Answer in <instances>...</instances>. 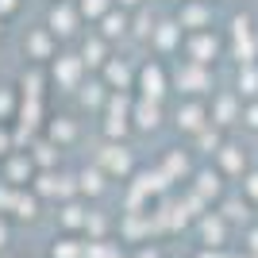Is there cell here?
<instances>
[{
  "label": "cell",
  "instance_id": "cell-3",
  "mask_svg": "<svg viewBox=\"0 0 258 258\" xmlns=\"http://www.w3.org/2000/svg\"><path fill=\"white\" fill-rule=\"evenodd\" d=\"M104 8H108V0H81V12H85V16H100Z\"/></svg>",
  "mask_w": 258,
  "mask_h": 258
},
{
  "label": "cell",
  "instance_id": "cell-6",
  "mask_svg": "<svg viewBox=\"0 0 258 258\" xmlns=\"http://www.w3.org/2000/svg\"><path fill=\"white\" fill-rule=\"evenodd\" d=\"M12 12H20V0H0V20H8Z\"/></svg>",
  "mask_w": 258,
  "mask_h": 258
},
{
  "label": "cell",
  "instance_id": "cell-4",
  "mask_svg": "<svg viewBox=\"0 0 258 258\" xmlns=\"http://www.w3.org/2000/svg\"><path fill=\"white\" fill-rule=\"evenodd\" d=\"M12 100H16V97H12V85H0V116H8V112H12Z\"/></svg>",
  "mask_w": 258,
  "mask_h": 258
},
{
  "label": "cell",
  "instance_id": "cell-2",
  "mask_svg": "<svg viewBox=\"0 0 258 258\" xmlns=\"http://www.w3.org/2000/svg\"><path fill=\"white\" fill-rule=\"evenodd\" d=\"M50 23H54V27H50L54 35H58V31L70 35V31H74V12L66 8V4H62V8H54V12H50Z\"/></svg>",
  "mask_w": 258,
  "mask_h": 258
},
{
  "label": "cell",
  "instance_id": "cell-7",
  "mask_svg": "<svg viewBox=\"0 0 258 258\" xmlns=\"http://www.w3.org/2000/svg\"><path fill=\"white\" fill-rule=\"evenodd\" d=\"M0 35H4V20H0Z\"/></svg>",
  "mask_w": 258,
  "mask_h": 258
},
{
  "label": "cell",
  "instance_id": "cell-1",
  "mask_svg": "<svg viewBox=\"0 0 258 258\" xmlns=\"http://www.w3.org/2000/svg\"><path fill=\"white\" fill-rule=\"evenodd\" d=\"M23 50L31 54L35 62H43V58H50V50H54V46H50V39H46L43 31H35L31 39H27V43H23Z\"/></svg>",
  "mask_w": 258,
  "mask_h": 258
},
{
  "label": "cell",
  "instance_id": "cell-5",
  "mask_svg": "<svg viewBox=\"0 0 258 258\" xmlns=\"http://www.w3.org/2000/svg\"><path fill=\"white\" fill-rule=\"evenodd\" d=\"M54 77H62L66 85H74V77H77V66L70 62V66H62V70H58V66H54Z\"/></svg>",
  "mask_w": 258,
  "mask_h": 258
}]
</instances>
